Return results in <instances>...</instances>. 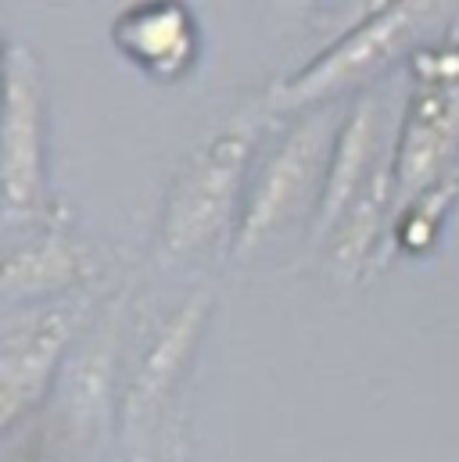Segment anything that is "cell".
Listing matches in <instances>:
<instances>
[{
    "label": "cell",
    "mask_w": 459,
    "mask_h": 462,
    "mask_svg": "<svg viewBox=\"0 0 459 462\" xmlns=\"http://www.w3.org/2000/svg\"><path fill=\"white\" fill-rule=\"evenodd\" d=\"M209 294H191L151 337L122 398V441L129 462H187L183 387L198 355Z\"/></svg>",
    "instance_id": "1"
},
{
    "label": "cell",
    "mask_w": 459,
    "mask_h": 462,
    "mask_svg": "<svg viewBox=\"0 0 459 462\" xmlns=\"http://www.w3.org/2000/svg\"><path fill=\"white\" fill-rule=\"evenodd\" d=\"M251 125L233 122L209 133L176 169L162 208V254L180 262L220 240L244 205Z\"/></svg>",
    "instance_id": "2"
},
{
    "label": "cell",
    "mask_w": 459,
    "mask_h": 462,
    "mask_svg": "<svg viewBox=\"0 0 459 462\" xmlns=\"http://www.w3.org/2000/svg\"><path fill=\"white\" fill-rule=\"evenodd\" d=\"M43 76L36 51L7 47V87L0 105V208L7 219H51L43 165Z\"/></svg>",
    "instance_id": "3"
},
{
    "label": "cell",
    "mask_w": 459,
    "mask_h": 462,
    "mask_svg": "<svg viewBox=\"0 0 459 462\" xmlns=\"http://www.w3.org/2000/svg\"><path fill=\"white\" fill-rule=\"evenodd\" d=\"M427 14H431V0H402L351 25L338 43H331L320 58H313V65H305L302 72L273 87L269 105L276 112H295V108H309V105H320L342 94L351 83H362L406 47V40L420 29Z\"/></svg>",
    "instance_id": "4"
},
{
    "label": "cell",
    "mask_w": 459,
    "mask_h": 462,
    "mask_svg": "<svg viewBox=\"0 0 459 462\" xmlns=\"http://www.w3.org/2000/svg\"><path fill=\"white\" fill-rule=\"evenodd\" d=\"M323 147H327V125H323V118H309L262 162V169L255 172V180L244 194L240 219L233 230L237 258L255 254L302 208V201L316 187Z\"/></svg>",
    "instance_id": "5"
},
{
    "label": "cell",
    "mask_w": 459,
    "mask_h": 462,
    "mask_svg": "<svg viewBox=\"0 0 459 462\" xmlns=\"http://www.w3.org/2000/svg\"><path fill=\"white\" fill-rule=\"evenodd\" d=\"M76 327L80 312L54 305L0 330V434L47 394L65 351L76 341Z\"/></svg>",
    "instance_id": "6"
},
{
    "label": "cell",
    "mask_w": 459,
    "mask_h": 462,
    "mask_svg": "<svg viewBox=\"0 0 459 462\" xmlns=\"http://www.w3.org/2000/svg\"><path fill=\"white\" fill-rule=\"evenodd\" d=\"M459 151V87L453 83H427L413 105L409 118L402 125L395 158H391V176H395V194L391 205L402 212L409 201L427 194L435 183L453 176V158Z\"/></svg>",
    "instance_id": "7"
},
{
    "label": "cell",
    "mask_w": 459,
    "mask_h": 462,
    "mask_svg": "<svg viewBox=\"0 0 459 462\" xmlns=\"http://www.w3.org/2000/svg\"><path fill=\"white\" fill-rule=\"evenodd\" d=\"M112 43L147 76L180 79L201 47L187 0H133L112 22Z\"/></svg>",
    "instance_id": "8"
},
{
    "label": "cell",
    "mask_w": 459,
    "mask_h": 462,
    "mask_svg": "<svg viewBox=\"0 0 459 462\" xmlns=\"http://www.w3.org/2000/svg\"><path fill=\"white\" fill-rule=\"evenodd\" d=\"M377 162H380L377 158V105H373V97H362L348 112L342 133L331 147L323 194H320V212H316V230H338L342 216L355 201V194L362 190V183L370 180Z\"/></svg>",
    "instance_id": "9"
},
{
    "label": "cell",
    "mask_w": 459,
    "mask_h": 462,
    "mask_svg": "<svg viewBox=\"0 0 459 462\" xmlns=\"http://www.w3.org/2000/svg\"><path fill=\"white\" fill-rule=\"evenodd\" d=\"M87 254L61 230L40 233L0 262V294L4 298H43L58 294L87 276Z\"/></svg>",
    "instance_id": "10"
},
{
    "label": "cell",
    "mask_w": 459,
    "mask_h": 462,
    "mask_svg": "<svg viewBox=\"0 0 459 462\" xmlns=\"http://www.w3.org/2000/svg\"><path fill=\"white\" fill-rule=\"evenodd\" d=\"M459 190V176H445L442 183H435L427 194H420L417 201H409L402 212H395V244L402 251H427L438 236V226L453 205Z\"/></svg>",
    "instance_id": "11"
},
{
    "label": "cell",
    "mask_w": 459,
    "mask_h": 462,
    "mask_svg": "<svg viewBox=\"0 0 459 462\" xmlns=\"http://www.w3.org/2000/svg\"><path fill=\"white\" fill-rule=\"evenodd\" d=\"M395 4H402V0H348L344 22H348V29H351V25H359V22H366V18L380 14V11H388V7H395Z\"/></svg>",
    "instance_id": "12"
},
{
    "label": "cell",
    "mask_w": 459,
    "mask_h": 462,
    "mask_svg": "<svg viewBox=\"0 0 459 462\" xmlns=\"http://www.w3.org/2000/svg\"><path fill=\"white\" fill-rule=\"evenodd\" d=\"M4 87H7V47H4V18H0V105H4Z\"/></svg>",
    "instance_id": "13"
},
{
    "label": "cell",
    "mask_w": 459,
    "mask_h": 462,
    "mask_svg": "<svg viewBox=\"0 0 459 462\" xmlns=\"http://www.w3.org/2000/svg\"><path fill=\"white\" fill-rule=\"evenodd\" d=\"M280 4H284V7H309L313 0H280Z\"/></svg>",
    "instance_id": "14"
}]
</instances>
